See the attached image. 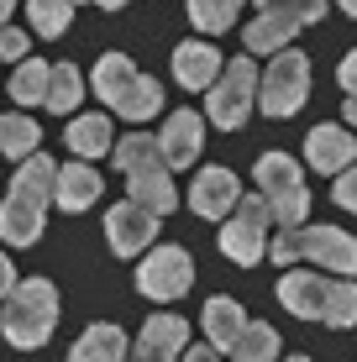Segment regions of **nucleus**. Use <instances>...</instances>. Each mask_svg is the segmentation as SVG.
I'll use <instances>...</instances> for the list:
<instances>
[{"instance_id": "obj_1", "label": "nucleus", "mask_w": 357, "mask_h": 362, "mask_svg": "<svg viewBox=\"0 0 357 362\" xmlns=\"http://www.w3.org/2000/svg\"><path fill=\"white\" fill-rule=\"evenodd\" d=\"M53 184H58V163L47 153L21 158L16 179H11V194H6V205H0V242L32 247L37 236H42V210H47Z\"/></svg>"}, {"instance_id": "obj_2", "label": "nucleus", "mask_w": 357, "mask_h": 362, "mask_svg": "<svg viewBox=\"0 0 357 362\" xmlns=\"http://www.w3.org/2000/svg\"><path fill=\"white\" fill-rule=\"evenodd\" d=\"M279 305L300 320H321L331 331H347L357 320V284L326 279V273H284L279 279Z\"/></svg>"}, {"instance_id": "obj_3", "label": "nucleus", "mask_w": 357, "mask_h": 362, "mask_svg": "<svg viewBox=\"0 0 357 362\" xmlns=\"http://www.w3.org/2000/svg\"><path fill=\"white\" fill-rule=\"evenodd\" d=\"M268 252L284 268L315 263L326 273H357V236L341 226H289V231H279V242Z\"/></svg>"}, {"instance_id": "obj_4", "label": "nucleus", "mask_w": 357, "mask_h": 362, "mask_svg": "<svg viewBox=\"0 0 357 362\" xmlns=\"http://www.w3.org/2000/svg\"><path fill=\"white\" fill-rule=\"evenodd\" d=\"M0 326H6V341L16 346V352H37L58 326V289L47 279H21L16 289L6 294Z\"/></svg>"}, {"instance_id": "obj_5", "label": "nucleus", "mask_w": 357, "mask_h": 362, "mask_svg": "<svg viewBox=\"0 0 357 362\" xmlns=\"http://www.w3.org/2000/svg\"><path fill=\"white\" fill-rule=\"evenodd\" d=\"M326 16V0H257V21L242 27L247 53H284L289 37H300V27Z\"/></svg>"}, {"instance_id": "obj_6", "label": "nucleus", "mask_w": 357, "mask_h": 362, "mask_svg": "<svg viewBox=\"0 0 357 362\" xmlns=\"http://www.w3.org/2000/svg\"><path fill=\"white\" fill-rule=\"evenodd\" d=\"M257 194L274 205V221L279 226H300L305 221V210H310V189H305V179H300V163L284 153H263L257 158Z\"/></svg>"}, {"instance_id": "obj_7", "label": "nucleus", "mask_w": 357, "mask_h": 362, "mask_svg": "<svg viewBox=\"0 0 357 362\" xmlns=\"http://www.w3.org/2000/svg\"><path fill=\"white\" fill-rule=\"evenodd\" d=\"M252 105H257V64L231 58L221 69V79L211 84V95H205V121H216L221 132H237L252 116Z\"/></svg>"}, {"instance_id": "obj_8", "label": "nucleus", "mask_w": 357, "mask_h": 362, "mask_svg": "<svg viewBox=\"0 0 357 362\" xmlns=\"http://www.w3.org/2000/svg\"><path fill=\"white\" fill-rule=\"evenodd\" d=\"M268 226H274V205H268L263 194H242L237 210L226 216V226H221V252H226L231 263L252 268L257 257L268 252Z\"/></svg>"}, {"instance_id": "obj_9", "label": "nucleus", "mask_w": 357, "mask_h": 362, "mask_svg": "<svg viewBox=\"0 0 357 362\" xmlns=\"http://www.w3.org/2000/svg\"><path fill=\"white\" fill-rule=\"evenodd\" d=\"M305 95H310V58L305 53H279L274 64H268L263 84H257V105L268 110V116H294V110L305 105Z\"/></svg>"}, {"instance_id": "obj_10", "label": "nucleus", "mask_w": 357, "mask_h": 362, "mask_svg": "<svg viewBox=\"0 0 357 362\" xmlns=\"http://www.w3.org/2000/svg\"><path fill=\"white\" fill-rule=\"evenodd\" d=\"M194 284V263H189V252L184 247H153V252L142 257V268H137V289L147 299H179L184 289Z\"/></svg>"}, {"instance_id": "obj_11", "label": "nucleus", "mask_w": 357, "mask_h": 362, "mask_svg": "<svg viewBox=\"0 0 357 362\" xmlns=\"http://www.w3.org/2000/svg\"><path fill=\"white\" fill-rule=\"evenodd\" d=\"M105 236H110V252L116 257H137L158 236V210L137 205V199H121V205H110V216H105Z\"/></svg>"}, {"instance_id": "obj_12", "label": "nucleus", "mask_w": 357, "mask_h": 362, "mask_svg": "<svg viewBox=\"0 0 357 362\" xmlns=\"http://www.w3.org/2000/svg\"><path fill=\"white\" fill-rule=\"evenodd\" d=\"M242 199V184L231 168H200V179L189 184V210L205 221H226Z\"/></svg>"}, {"instance_id": "obj_13", "label": "nucleus", "mask_w": 357, "mask_h": 362, "mask_svg": "<svg viewBox=\"0 0 357 362\" xmlns=\"http://www.w3.org/2000/svg\"><path fill=\"white\" fill-rule=\"evenodd\" d=\"M200 142H205V116L200 110H174L158 132V147H163V163L168 168H189L200 158Z\"/></svg>"}, {"instance_id": "obj_14", "label": "nucleus", "mask_w": 357, "mask_h": 362, "mask_svg": "<svg viewBox=\"0 0 357 362\" xmlns=\"http://www.w3.org/2000/svg\"><path fill=\"white\" fill-rule=\"evenodd\" d=\"M184 346H189L184 315H153L142 326L137 346H131V362H174V357H184Z\"/></svg>"}, {"instance_id": "obj_15", "label": "nucleus", "mask_w": 357, "mask_h": 362, "mask_svg": "<svg viewBox=\"0 0 357 362\" xmlns=\"http://www.w3.org/2000/svg\"><path fill=\"white\" fill-rule=\"evenodd\" d=\"M305 158H310V168H315V173H331V179H336L341 168H352V163H357V142H352V132H347V127L326 121V127H315L310 136H305Z\"/></svg>"}, {"instance_id": "obj_16", "label": "nucleus", "mask_w": 357, "mask_h": 362, "mask_svg": "<svg viewBox=\"0 0 357 362\" xmlns=\"http://www.w3.org/2000/svg\"><path fill=\"white\" fill-rule=\"evenodd\" d=\"M221 69H226V58H221L211 42H179L174 47V79L184 90H211L221 79Z\"/></svg>"}, {"instance_id": "obj_17", "label": "nucleus", "mask_w": 357, "mask_h": 362, "mask_svg": "<svg viewBox=\"0 0 357 362\" xmlns=\"http://www.w3.org/2000/svg\"><path fill=\"white\" fill-rule=\"evenodd\" d=\"M127 189H131L127 199L158 210V216H168V210L179 205V194H174V168H168V163H142V168H131V173H127Z\"/></svg>"}, {"instance_id": "obj_18", "label": "nucleus", "mask_w": 357, "mask_h": 362, "mask_svg": "<svg viewBox=\"0 0 357 362\" xmlns=\"http://www.w3.org/2000/svg\"><path fill=\"white\" fill-rule=\"evenodd\" d=\"M100 173L90 168V158H79V163H69V168H58V184H53V199H58V210H90L95 199H100Z\"/></svg>"}, {"instance_id": "obj_19", "label": "nucleus", "mask_w": 357, "mask_h": 362, "mask_svg": "<svg viewBox=\"0 0 357 362\" xmlns=\"http://www.w3.org/2000/svg\"><path fill=\"white\" fill-rule=\"evenodd\" d=\"M131 352H127V331L121 326H110V320H100V326H90L74 341V352H69V362H127Z\"/></svg>"}, {"instance_id": "obj_20", "label": "nucleus", "mask_w": 357, "mask_h": 362, "mask_svg": "<svg viewBox=\"0 0 357 362\" xmlns=\"http://www.w3.org/2000/svg\"><path fill=\"white\" fill-rule=\"evenodd\" d=\"M137 79H142V74L131 69L127 53H105L100 64H95V74H90V84H95V95H100V105H110V110L127 100V90H131Z\"/></svg>"}, {"instance_id": "obj_21", "label": "nucleus", "mask_w": 357, "mask_h": 362, "mask_svg": "<svg viewBox=\"0 0 357 362\" xmlns=\"http://www.w3.org/2000/svg\"><path fill=\"white\" fill-rule=\"evenodd\" d=\"M200 320H205V336L216 341V352H231V346H237V336L247 331L242 305H237V299H226V294H216L211 305L200 310Z\"/></svg>"}, {"instance_id": "obj_22", "label": "nucleus", "mask_w": 357, "mask_h": 362, "mask_svg": "<svg viewBox=\"0 0 357 362\" xmlns=\"http://www.w3.org/2000/svg\"><path fill=\"white\" fill-rule=\"evenodd\" d=\"M64 142L74 147V158H100V153L116 147V136H110V121L105 116H74Z\"/></svg>"}, {"instance_id": "obj_23", "label": "nucleus", "mask_w": 357, "mask_h": 362, "mask_svg": "<svg viewBox=\"0 0 357 362\" xmlns=\"http://www.w3.org/2000/svg\"><path fill=\"white\" fill-rule=\"evenodd\" d=\"M231 362H279V331L263 320H247V331L237 336V346L226 352Z\"/></svg>"}, {"instance_id": "obj_24", "label": "nucleus", "mask_w": 357, "mask_h": 362, "mask_svg": "<svg viewBox=\"0 0 357 362\" xmlns=\"http://www.w3.org/2000/svg\"><path fill=\"white\" fill-rule=\"evenodd\" d=\"M47 84H53V64H16L11 100L16 105H47Z\"/></svg>"}, {"instance_id": "obj_25", "label": "nucleus", "mask_w": 357, "mask_h": 362, "mask_svg": "<svg viewBox=\"0 0 357 362\" xmlns=\"http://www.w3.org/2000/svg\"><path fill=\"white\" fill-rule=\"evenodd\" d=\"M32 153H37V121L21 110L0 116V158H32Z\"/></svg>"}, {"instance_id": "obj_26", "label": "nucleus", "mask_w": 357, "mask_h": 362, "mask_svg": "<svg viewBox=\"0 0 357 362\" xmlns=\"http://www.w3.org/2000/svg\"><path fill=\"white\" fill-rule=\"evenodd\" d=\"M242 6H247V0H189V21H194V32L221 37L231 21H237Z\"/></svg>"}, {"instance_id": "obj_27", "label": "nucleus", "mask_w": 357, "mask_h": 362, "mask_svg": "<svg viewBox=\"0 0 357 362\" xmlns=\"http://www.w3.org/2000/svg\"><path fill=\"white\" fill-rule=\"evenodd\" d=\"M110 158H116L121 173H131L142 163H163V147H158V136H147V132H127L116 147H110Z\"/></svg>"}, {"instance_id": "obj_28", "label": "nucleus", "mask_w": 357, "mask_h": 362, "mask_svg": "<svg viewBox=\"0 0 357 362\" xmlns=\"http://www.w3.org/2000/svg\"><path fill=\"white\" fill-rule=\"evenodd\" d=\"M27 16L37 37H64L69 16H74V0H27Z\"/></svg>"}, {"instance_id": "obj_29", "label": "nucleus", "mask_w": 357, "mask_h": 362, "mask_svg": "<svg viewBox=\"0 0 357 362\" xmlns=\"http://www.w3.org/2000/svg\"><path fill=\"white\" fill-rule=\"evenodd\" d=\"M158 105H163V84L142 74V79L127 90V100L116 105V116H127V121H147V116H158Z\"/></svg>"}, {"instance_id": "obj_30", "label": "nucleus", "mask_w": 357, "mask_h": 362, "mask_svg": "<svg viewBox=\"0 0 357 362\" xmlns=\"http://www.w3.org/2000/svg\"><path fill=\"white\" fill-rule=\"evenodd\" d=\"M84 95V79L74 64H53V84H47V110H58V116H69L74 105H79Z\"/></svg>"}, {"instance_id": "obj_31", "label": "nucleus", "mask_w": 357, "mask_h": 362, "mask_svg": "<svg viewBox=\"0 0 357 362\" xmlns=\"http://www.w3.org/2000/svg\"><path fill=\"white\" fill-rule=\"evenodd\" d=\"M331 199H336L341 210H352V216H357V163L336 173V189H331Z\"/></svg>"}, {"instance_id": "obj_32", "label": "nucleus", "mask_w": 357, "mask_h": 362, "mask_svg": "<svg viewBox=\"0 0 357 362\" xmlns=\"http://www.w3.org/2000/svg\"><path fill=\"white\" fill-rule=\"evenodd\" d=\"M16 58H27V32L0 27V64H16Z\"/></svg>"}, {"instance_id": "obj_33", "label": "nucleus", "mask_w": 357, "mask_h": 362, "mask_svg": "<svg viewBox=\"0 0 357 362\" xmlns=\"http://www.w3.org/2000/svg\"><path fill=\"white\" fill-rule=\"evenodd\" d=\"M226 352H216V341H205V346H184V362H221Z\"/></svg>"}, {"instance_id": "obj_34", "label": "nucleus", "mask_w": 357, "mask_h": 362, "mask_svg": "<svg viewBox=\"0 0 357 362\" xmlns=\"http://www.w3.org/2000/svg\"><path fill=\"white\" fill-rule=\"evenodd\" d=\"M16 284H21V279H16V268H11V257L0 252V299H6L11 289H16Z\"/></svg>"}, {"instance_id": "obj_35", "label": "nucleus", "mask_w": 357, "mask_h": 362, "mask_svg": "<svg viewBox=\"0 0 357 362\" xmlns=\"http://www.w3.org/2000/svg\"><path fill=\"white\" fill-rule=\"evenodd\" d=\"M11 11H16V0H0V27L11 21Z\"/></svg>"}, {"instance_id": "obj_36", "label": "nucleus", "mask_w": 357, "mask_h": 362, "mask_svg": "<svg viewBox=\"0 0 357 362\" xmlns=\"http://www.w3.org/2000/svg\"><path fill=\"white\" fill-rule=\"evenodd\" d=\"M347 121L357 127V95H347Z\"/></svg>"}, {"instance_id": "obj_37", "label": "nucleus", "mask_w": 357, "mask_h": 362, "mask_svg": "<svg viewBox=\"0 0 357 362\" xmlns=\"http://www.w3.org/2000/svg\"><path fill=\"white\" fill-rule=\"evenodd\" d=\"M336 6H341V11H347V16H357V0H336Z\"/></svg>"}, {"instance_id": "obj_38", "label": "nucleus", "mask_w": 357, "mask_h": 362, "mask_svg": "<svg viewBox=\"0 0 357 362\" xmlns=\"http://www.w3.org/2000/svg\"><path fill=\"white\" fill-rule=\"evenodd\" d=\"M284 362H310V357H284Z\"/></svg>"}]
</instances>
